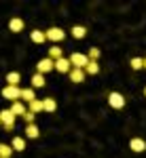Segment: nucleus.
I'll list each match as a JSON object with an SVG mask.
<instances>
[{
  "mask_svg": "<svg viewBox=\"0 0 146 158\" xmlns=\"http://www.w3.org/2000/svg\"><path fill=\"white\" fill-rule=\"evenodd\" d=\"M2 97L4 99H9V101H19L21 99V89L19 86H11V85H7L4 89H2Z\"/></svg>",
  "mask_w": 146,
  "mask_h": 158,
  "instance_id": "nucleus-1",
  "label": "nucleus"
},
{
  "mask_svg": "<svg viewBox=\"0 0 146 158\" xmlns=\"http://www.w3.org/2000/svg\"><path fill=\"white\" fill-rule=\"evenodd\" d=\"M0 122L4 131H13L15 129V116L11 114V110H2L0 112Z\"/></svg>",
  "mask_w": 146,
  "mask_h": 158,
  "instance_id": "nucleus-2",
  "label": "nucleus"
},
{
  "mask_svg": "<svg viewBox=\"0 0 146 158\" xmlns=\"http://www.w3.org/2000/svg\"><path fill=\"white\" fill-rule=\"evenodd\" d=\"M45 36L51 42H61V40H66V32L61 27H49V30H45Z\"/></svg>",
  "mask_w": 146,
  "mask_h": 158,
  "instance_id": "nucleus-3",
  "label": "nucleus"
},
{
  "mask_svg": "<svg viewBox=\"0 0 146 158\" xmlns=\"http://www.w3.org/2000/svg\"><path fill=\"white\" fill-rule=\"evenodd\" d=\"M68 59H70V63H72V68H78V70H85V65L89 63V57L83 55V53H72Z\"/></svg>",
  "mask_w": 146,
  "mask_h": 158,
  "instance_id": "nucleus-4",
  "label": "nucleus"
},
{
  "mask_svg": "<svg viewBox=\"0 0 146 158\" xmlns=\"http://www.w3.org/2000/svg\"><path fill=\"white\" fill-rule=\"evenodd\" d=\"M51 70H55V61L53 59H49V57H45V59H40L36 63V74H49Z\"/></svg>",
  "mask_w": 146,
  "mask_h": 158,
  "instance_id": "nucleus-5",
  "label": "nucleus"
},
{
  "mask_svg": "<svg viewBox=\"0 0 146 158\" xmlns=\"http://www.w3.org/2000/svg\"><path fill=\"white\" fill-rule=\"evenodd\" d=\"M108 103H110V108L121 110V108H125V97H123L121 93H110L108 95Z\"/></svg>",
  "mask_w": 146,
  "mask_h": 158,
  "instance_id": "nucleus-6",
  "label": "nucleus"
},
{
  "mask_svg": "<svg viewBox=\"0 0 146 158\" xmlns=\"http://www.w3.org/2000/svg\"><path fill=\"white\" fill-rule=\"evenodd\" d=\"M129 148H131V152L140 154V152L146 150V141L142 139V137H131V139H129Z\"/></svg>",
  "mask_w": 146,
  "mask_h": 158,
  "instance_id": "nucleus-7",
  "label": "nucleus"
},
{
  "mask_svg": "<svg viewBox=\"0 0 146 158\" xmlns=\"http://www.w3.org/2000/svg\"><path fill=\"white\" fill-rule=\"evenodd\" d=\"M68 76H70V80H72V82H76V85L85 82V78H87L85 70H78V68H72V70L68 72Z\"/></svg>",
  "mask_w": 146,
  "mask_h": 158,
  "instance_id": "nucleus-8",
  "label": "nucleus"
},
{
  "mask_svg": "<svg viewBox=\"0 0 146 158\" xmlns=\"http://www.w3.org/2000/svg\"><path fill=\"white\" fill-rule=\"evenodd\" d=\"M55 70L60 74H68L70 70H72V63H70V59H66V57H61V59L55 61Z\"/></svg>",
  "mask_w": 146,
  "mask_h": 158,
  "instance_id": "nucleus-9",
  "label": "nucleus"
},
{
  "mask_svg": "<svg viewBox=\"0 0 146 158\" xmlns=\"http://www.w3.org/2000/svg\"><path fill=\"white\" fill-rule=\"evenodd\" d=\"M9 110H11V114L15 116V118H17V116H24L25 112H28V108H25V103H24V101H13Z\"/></svg>",
  "mask_w": 146,
  "mask_h": 158,
  "instance_id": "nucleus-10",
  "label": "nucleus"
},
{
  "mask_svg": "<svg viewBox=\"0 0 146 158\" xmlns=\"http://www.w3.org/2000/svg\"><path fill=\"white\" fill-rule=\"evenodd\" d=\"M24 27H25V23H24V19H19V17H13L11 21H9V30H11L13 34L24 32Z\"/></svg>",
  "mask_w": 146,
  "mask_h": 158,
  "instance_id": "nucleus-11",
  "label": "nucleus"
},
{
  "mask_svg": "<svg viewBox=\"0 0 146 158\" xmlns=\"http://www.w3.org/2000/svg\"><path fill=\"white\" fill-rule=\"evenodd\" d=\"M55 110H57V101H55L53 97L42 99V112H49V114H51V112H55Z\"/></svg>",
  "mask_w": 146,
  "mask_h": 158,
  "instance_id": "nucleus-12",
  "label": "nucleus"
},
{
  "mask_svg": "<svg viewBox=\"0 0 146 158\" xmlns=\"http://www.w3.org/2000/svg\"><path fill=\"white\" fill-rule=\"evenodd\" d=\"M32 42H36V44H42V42H47V36H45V30H32Z\"/></svg>",
  "mask_w": 146,
  "mask_h": 158,
  "instance_id": "nucleus-13",
  "label": "nucleus"
},
{
  "mask_svg": "<svg viewBox=\"0 0 146 158\" xmlns=\"http://www.w3.org/2000/svg\"><path fill=\"white\" fill-rule=\"evenodd\" d=\"M40 135V129L36 124H25V139H36Z\"/></svg>",
  "mask_w": 146,
  "mask_h": 158,
  "instance_id": "nucleus-14",
  "label": "nucleus"
},
{
  "mask_svg": "<svg viewBox=\"0 0 146 158\" xmlns=\"http://www.w3.org/2000/svg\"><path fill=\"white\" fill-rule=\"evenodd\" d=\"M30 82H32V89H40V86L47 85V78H45L42 74H34V76L30 78Z\"/></svg>",
  "mask_w": 146,
  "mask_h": 158,
  "instance_id": "nucleus-15",
  "label": "nucleus"
},
{
  "mask_svg": "<svg viewBox=\"0 0 146 158\" xmlns=\"http://www.w3.org/2000/svg\"><path fill=\"white\" fill-rule=\"evenodd\" d=\"M36 99V93H34V89H21V99L19 101H24V103H30V101H34Z\"/></svg>",
  "mask_w": 146,
  "mask_h": 158,
  "instance_id": "nucleus-16",
  "label": "nucleus"
},
{
  "mask_svg": "<svg viewBox=\"0 0 146 158\" xmlns=\"http://www.w3.org/2000/svg\"><path fill=\"white\" fill-rule=\"evenodd\" d=\"M85 74L87 76H97V74H100V63H97V61H89L85 65Z\"/></svg>",
  "mask_w": 146,
  "mask_h": 158,
  "instance_id": "nucleus-17",
  "label": "nucleus"
},
{
  "mask_svg": "<svg viewBox=\"0 0 146 158\" xmlns=\"http://www.w3.org/2000/svg\"><path fill=\"white\" fill-rule=\"evenodd\" d=\"M11 148L15 150V152H24L25 150V137H13Z\"/></svg>",
  "mask_w": 146,
  "mask_h": 158,
  "instance_id": "nucleus-18",
  "label": "nucleus"
},
{
  "mask_svg": "<svg viewBox=\"0 0 146 158\" xmlns=\"http://www.w3.org/2000/svg\"><path fill=\"white\" fill-rule=\"evenodd\" d=\"M47 57H49V59H53V61L61 59V57H64V51H61V47H51Z\"/></svg>",
  "mask_w": 146,
  "mask_h": 158,
  "instance_id": "nucleus-19",
  "label": "nucleus"
},
{
  "mask_svg": "<svg viewBox=\"0 0 146 158\" xmlns=\"http://www.w3.org/2000/svg\"><path fill=\"white\" fill-rule=\"evenodd\" d=\"M19 80H21L19 72H9V74H7V85H11V86H19Z\"/></svg>",
  "mask_w": 146,
  "mask_h": 158,
  "instance_id": "nucleus-20",
  "label": "nucleus"
},
{
  "mask_svg": "<svg viewBox=\"0 0 146 158\" xmlns=\"http://www.w3.org/2000/svg\"><path fill=\"white\" fill-rule=\"evenodd\" d=\"M72 36L76 38V40L85 38L87 36V27H83V25H74V27H72Z\"/></svg>",
  "mask_w": 146,
  "mask_h": 158,
  "instance_id": "nucleus-21",
  "label": "nucleus"
},
{
  "mask_svg": "<svg viewBox=\"0 0 146 158\" xmlns=\"http://www.w3.org/2000/svg\"><path fill=\"white\" fill-rule=\"evenodd\" d=\"M30 112L32 114H38V112H42V99H34V101H30Z\"/></svg>",
  "mask_w": 146,
  "mask_h": 158,
  "instance_id": "nucleus-22",
  "label": "nucleus"
},
{
  "mask_svg": "<svg viewBox=\"0 0 146 158\" xmlns=\"http://www.w3.org/2000/svg\"><path fill=\"white\" fill-rule=\"evenodd\" d=\"M129 65H131V70H142L144 68V59L142 57H131Z\"/></svg>",
  "mask_w": 146,
  "mask_h": 158,
  "instance_id": "nucleus-23",
  "label": "nucleus"
},
{
  "mask_svg": "<svg viewBox=\"0 0 146 158\" xmlns=\"http://www.w3.org/2000/svg\"><path fill=\"white\" fill-rule=\"evenodd\" d=\"M13 154V148L7 146V143H0V158H11Z\"/></svg>",
  "mask_w": 146,
  "mask_h": 158,
  "instance_id": "nucleus-24",
  "label": "nucleus"
},
{
  "mask_svg": "<svg viewBox=\"0 0 146 158\" xmlns=\"http://www.w3.org/2000/svg\"><path fill=\"white\" fill-rule=\"evenodd\" d=\"M87 57H89V61H97V59H100V49H97V47H91Z\"/></svg>",
  "mask_w": 146,
  "mask_h": 158,
  "instance_id": "nucleus-25",
  "label": "nucleus"
},
{
  "mask_svg": "<svg viewBox=\"0 0 146 158\" xmlns=\"http://www.w3.org/2000/svg\"><path fill=\"white\" fill-rule=\"evenodd\" d=\"M21 118H24V122H25V124H34V118H36V114H32V112L28 110V112H25V114L21 116Z\"/></svg>",
  "mask_w": 146,
  "mask_h": 158,
  "instance_id": "nucleus-26",
  "label": "nucleus"
},
{
  "mask_svg": "<svg viewBox=\"0 0 146 158\" xmlns=\"http://www.w3.org/2000/svg\"><path fill=\"white\" fill-rule=\"evenodd\" d=\"M144 70H146V57H144Z\"/></svg>",
  "mask_w": 146,
  "mask_h": 158,
  "instance_id": "nucleus-27",
  "label": "nucleus"
},
{
  "mask_svg": "<svg viewBox=\"0 0 146 158\" xmlns=\"http://www.w3.org/2000/svg\"><path fill=\"white\" fill-rule=\"evenodd\" d=\"M144 97H146V86H144Z\"/></svg>",
  "mask_w": 146,
  "mask_h": 158,
  "instance_id": "nucleus-28",
  "label": "nucleus"
},
{
  "mask_svg": "<svg viewBox=\"0 0 146 158\" xmlns=\"http://www.w3.org/2000/svg\"><path fill=\"white\" fill-rule=\"evenodd\" d=\"M0 124H2V122H0Z\"/></svg>",
  "mask_w": 146,
  "mask_h": 158,
  "instance_id": "nucleus-29",
  "label": "nucleus"
}]
</instances>
